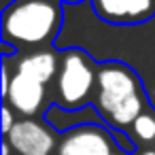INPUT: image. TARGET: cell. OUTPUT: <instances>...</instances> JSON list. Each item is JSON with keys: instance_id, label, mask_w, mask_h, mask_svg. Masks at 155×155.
<instances>
[{"instance_id": "cell-1", "label": "cell", "mask_w": 155, "mask_h": 155, "mask_svg": "<svg viewBox=\"0 0 155 155\" xmlns=\"http://www.w3.org/2000/svg\"><path fill=\"white\" fill-rule=\"evenodd\" d=\"M60 0H13L2 11V43L19 49H51L64 19Z\"/></svg>"}, {"instance_id": "cell-2", "label": "cell", "mask_w": 155, "mask_h": 155, "mask_svg": "<svg viewBox=\"0 0 155 155\" xmlns=\"http://www.w3.org/2000/svg\"><path fill=\"white\" fill-rule=\"evenodd\" d=\"M96 77L98 68L87 51L77 47L62 49L60 72L55 79V104L66 110L87 106L96 89Z\"/></svg>"}, {"instance_id": "cell-3", "label": "cell", "mask_w": 155, "mask_h": 155, "mask_svg": "<svg viewBox=\"0 0 155 155\" xmlns=\"http://www.w3.org/2000/svg\"><path fill=\"white\" fill-rule=\"evenodd\" d=\"M140 96H144L142 83L130 66L121 62H104L102 66H98L94 106L102 115L104 123L121 106H125L127 102Z\"/></svg>"}, {"instance_id": "cell-4", "label": "cell", "mask_w": 155, "mask_h": 155, "mask_svg": "<svg viewBox=\"0 0 155 155\" xmlns=\"http://www.w3.org/2000/svg\"><path fill=\"white\" fill-rule=\"evenodd\" d=\"M119 151L106 125H79L60 136L55 155H115Z\"/></svg>"}, {"instance_id": "cell-5", "label": "cell", "mask_w": 155, "mask_h": 155, "mask_svg": "<svg viewBox=\"0 0 155 155\" xmlns=\"http://www.w3.org/2000/svg\"><path fill=\"white\" fill-rule=\"evenodd\" d=\"M58 134L60 132L49 123L36 119H17L11 134L2 138H7L15 155H53L60 144Z\"/></svg>"}, {"instance_id": "cell-6", "label": "cell", "mask_w": 155, "mask_h": 155, "mask_svg": "<svg viewBox=\"0 0 155 155\" xmlns=\"http://www.w3.org/2000/svg\"><path fill=\"white\" fill-rule=\"evenodd\" d=\"M15 113L24 115L26 119H34L47 102V85L32 81L24 74L13 72V81L9 87V94L2 98Z\"/></svg>"}, {"instance_id": "cell-7", "label": "cell", "mask_w": 155, "mask_h": 155, "mask_svg": "<svg viewBox=\"0 0 155 155\" xmlns=\"http://www.w3.org/2000/svg\"><path fill=\"white\" fill-rule=\"evenodd\" d=\"M15 72L47 85L53 79H58L60 53L55 49H38V51H28L21 58L15 55Z\"/></svg>"}, {"instance_id": "cell-8", "label": "cell", "mask_w": 155, "mask_h": 155, "mask_svg": "<svg viewBox=\"0 0 155 155\" xmlns=\"http://www.w3.org/2000/svg\"><path fill=\"white\" fill-rule=\"evenodd\" d=\"M45 123H49L53 130H58L60 134L68 132V130H74L79 125H89V123H96V125H106L102 115L98 113V108L94 104H87L83 108H77V110H66L58 104H51L47 110H45ZM108 127V125H106Z\"/></svg>"}, {"instance_id": "cell-9", "label": "cell", "mask_w": 155, "mask_h": 155, "mask_svg": "<svg viewBox=\"0 0 155 155\" xmlns=\"http://www.w3.org/2000/svg\"><path fill=\"white\" fill-rule=\"evenodd\" d=\"M132 138L134 142H153L155 140V113H142L134 123H132Z\"/></svg>"}, {"instance_id": "cell-10", "label": "cell", "mask_w": 155, "mask_h": 155, "mask_svg": "<svg viewBox=\"0 0 155 155\" xmlns=\"http://www.w3.org/2000/svg\"><path fill=\"white\" fill-rule=\"evenodd\" d=\"M15 123H17V119H15V110H13L7 102H2V136H9L11 130L15 127Z\"/></svg>"}, {"instance_id": "cell-11", "label": "cell", "mask_w": 155, "mask_h": 155, "mask_svg": "<svg viewBox=\"0 0 155 155\" xmlns=\"http://www.w3.org/2000/svg\"><path fill=\"white\" fill-rule=\"evenodd\" d=\"M11 153H13L11 144L7 142V138H2V155H11Z\"/></svg>"}, {"instance_id": "cell-12", "label": "cell", "mask_w": 155, "mask_h": 155, "mask_svg": "<svg viewBox=\"0 0 155 155\" xmlns=\"http://www.w3.org/2000/svg\"><path fill=\"white\" fill-rule=\"evenodd\" d=\"M140 155H155V149H147V151H142Z\"/></svg>"}, {"instance_id": "cell-13", "label": "cell", "mask_w": 155, "mask_h": 155, "mask_svg": "<svg viewBox=\"0 0 155 155\" xmlns=\"http://www.w3.org/2000/svg\"><path fill=\"white\" fill-rule=\"evenodd\" d=\"M60 2H66V5H77V2H81V0H60Z\"/></svg>"}, {"instance_id": "cell-14", "label": "cell", "mask_w": 155, "mask_h": 155, "mask_svg": "<svg viewBox=\"0 0 155 155\" xmlns=\"http://www.w3.org/2000/svg\"><path fill=\"white\" fill-rule=\"evenodd\" d=\"M115 155H123V153H119V151H117V153H115Z\"/></svg>"}]
</instances>
